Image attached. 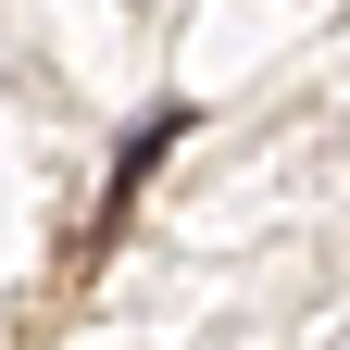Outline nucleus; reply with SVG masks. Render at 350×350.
<instances>
[]
</instances>
